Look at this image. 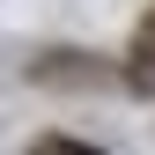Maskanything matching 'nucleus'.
<instances>
[{
  "instance_id": "nucleus-1",
  "label": "nucleus",
  "mask_w": 155,
  "mask_h": 155,
  "mask_svg": "<svg viewBox=\"0 0 155 155\" xmlns=\"http://www.w3.org/2000/svg\"><path fill=\"white\" fill-rule=\"evenodd\" d=\"M30 155H104V148H89V140H37Z\"/></svg>"
},
{
  "instance_id": "nucleus-2",
  "label": "nucleus",
  "mask_w": 155,
  "mask_h": 155,
  "mask_svg": "<svg viewBox=\"0 0 155 155\" xmlns=\"http://www.w3.org/2000/svg\"><path fill=\"white\" fill-rule=\"evenodd\" d=\"M140 52H155V22H148V45H140Z\"/></svg>"
}]
</instances>
